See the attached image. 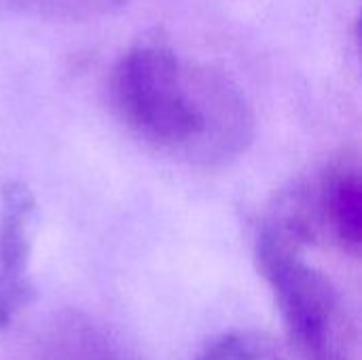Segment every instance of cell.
Here are the masks:
<instances>
[{"label":"cell","instance_id":"6da1fadb","mask_svg":"<svg viewBox=\"0 0 362 360\" xmlns=\"http://www.w3.org/2000/svg\"><path fill=\"white\" fill-rule=\"evenodd\" d=\"M110 95L136 138L187 163H227L252 140V110L240 87L218 70L185 64L159 40L138 42L119 59Z\"/></svg>","mask_w":362,"mask_h":360},{"label":"cell","instance_id":"7a4b0ae2","mask_svg":"<svg viewBox=\"0 0 362 360\" xmlns=\"http://www.w3.org/2000/svg\"><path fill=\"white\" fill-rule=\"evenodd\" d=\"M255 255L297 360H354L346 303L329 276L305 261V250L257 238Z\"/></svg>","mask_w":362,"mask_h":360},{"label":"cell","instance_id":"3957f363","mask_svg":"<svg viewBox=\"0 0 362 360\" xmlns=\"http://www.w3.org/2000/svg\"><path fill=\"white\" fill-rule=\"evenodd\" d=\"M36 197L21 180L0 189V331L32 301L30 261L36 238Z\"/></svg>","mask_w":362,"mask_h":360},{"label":"cell","instance_id":"277c9868","mask_svg":"<svg viewBox=\"0 0 362 360\" xmlns=\"http://www.w3.org/2000/svg\"><path fill=\"white\" fill-rule=\"evenodd\" d=\"M320 229L344 252L356 257L362 244V178L354 153L331 161L314 187Z\"/></svg>","mask_w":362,"mask_h":360},{"label":"cell","instance_id":"5b68a950","mask_svg":"<svg viewBox=\"0 0 362 360\" xmlns=\"http://www.w3.org/2000/svg\"><path fill=\"white\" fill-rule=\"evenodd\" d=\"M32 360H127L117 339L83 312L57 314L38 335Z\"/></svg>","mask_w":362,"mask_h":360},{"label":"cell","instance_id":"8992f818","mask_svg":"<svg viewBox=\"0 0 362 360\" xmlns=\"http://www.w3.org/2000/svg\"><path fill=\"white\" fill-rule=\"evenodd\" d=\"M129 0H0V8L59 23H81L93 21L123 11Z\"/></svg>","mask_w":362,"mask_h":360},{"label":"cell","instance_id":"52a82bcc","mask_svg":"<svg viewBox=\"0 0 362 360\" xmlns=\"http://www.w3.org/2000/svg\"><path fill=\"white\" fill-rule=\"evenodd\" d=\"M195 360H286L276 342L261 331H231L208 344Z\"/></svg>","mask_w":362,"mask_h":360}]
</instances>
